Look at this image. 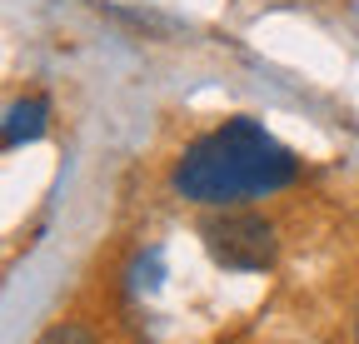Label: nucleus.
Instances as JSON below:
<instances>
[{
    "label": "nucleus",
    "instance_id": "f03ea898",
    "mask_svg": "<svg viewBox=\"0 0 359 344\" xmlns=\"http://www.w3.org/2000/svg\"><path fill=\"white\" fill-rule=\"evenodd\" d=\"M200 240H205L210 260L219 270H235V275H259V270L275 265V254H280L275 225H269L264 214H250V209H215V214H205Z\"/></svg>",
    "mask_w": 359,
    "mask_h": 344
},
{
    "label": "nucleus",
    "instance_id": "f257e3e1",
    "mask_svg": "<svg viewBox=\"0 0 359 344\" xmlns=\"http://www.w3.org/2000/svg\"><path fill=\"white\" fill-rule=\"evenodd\" d=\"M299 175V160L255 120H224L200 135L175 165V190L200 205H230L250 195L285 190Z\"/></svg>",
    "mask_w": 359,
    "mask_h": 344
},
{
    "label": "nucleus",
    "instance_id": "39448f33",
    "mask_svg": "<svg viewBox=\"0 0 359 344\" xmlns=\"http://www.w3.org/2000/svg\"><path fill=\"white\" fill-rule=\"evenodd\" d=\"M354 344H359V305H354Z\"/></svg>",
    "mask_w": 359,
    "mask_h": 344
},
{
    "label": "nucleus",
    "instance_id": "20e7f679",
    "mask_svg": "<svg viewBox=\"0 0 359 344\" xmlns=\"http://www.w3.org/2000/svg\"><path fill=\"white\" fill-rule=\"evenodd\" d=\"M35 344H95V334H90L85 324H50Z\"/></svg>",
    "mask_w": 359,
    "mask_h": 344
},
{
    "label": "nucleus",
    "instance_id": "7ed1b4c3",
    "mask_svg": "<svg viewBox=\"0 0 359 344\" xmlns=\"http://www.w3.org/2000/svg\"><path fill=\"white\" fill-rule=\"evenodd\" d=\"M45 120H50V100L45 95H25L6 110V150H20L30 140L45 135Z\"/></svg>",
    "mask_w": 359,
    "mask_h": 344
}]
</instances>
